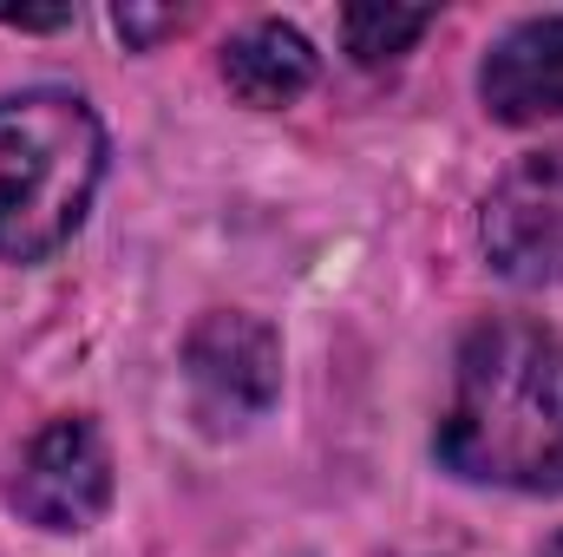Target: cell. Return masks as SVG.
<instances>
[{
	"instance_id": "cell-1",
	"label": "cell",
	"mask_w": 563,
	"mask_h": 557,
	"mask_svg": "<svg viewBox=\"0 0 563 557\" xmlns=\"http://www.w3.org/2000/svg\"><path fill=\"white\" fill-rule=\"evenodd\" d=\"M439 459L472 485L563 492V341L531 321H485L465 335Z\"/></svg>"
},
{
	"instance_id": "cell-2",
	"label": "cell",
	"mask_w": 563,
	"mask_h": 557,
	"mask_svg": "<svg viewBox=\"0 0 563 557\" xmlns=\"http://www.w3.org/2000/svg\"><path fill=\"white\" fill-rule=\"evenodd\" d=\"M106 171V132L79 92H20L0 99V256H53Z\"/></svg>"
},
{
	"instance_id": "cell-3",
	"label": "cell",
	"mask_w": 563,
	"mask_h": 557,
	"mask_svg": "<svg viewBox=\"0 0 563 557\" xmlns=\"http://www.w3.org/2000/svg\"><path fill=\"white\" fill-rule=\"evenodd\" d=\"M478 237L505 282H525V288L563 282V144L518 157L498 177V190L485 197Z\"/></svg>"
},
{
	"instance_id": "cell-4",
	"label": "cell",
	"mask_w": 563,
	"mask_h": 557,
	"mask_svg": "<svg viewBox=\"0 0 563 557\" xmlns=\"http://www.w3.org/2000/svg\"><path fill=\"white\" fill-rule=\"evenodd\" d=\"M13 512L40 532H86L112 505V452L92 419H53L33 433L13 485Z\"/></svg>"
},
{
	"instance_id": "cell-5",
	"label": "cell",
	"mask_w": 563,
	"mask_h": 557,
	"mask_svg": "<svg viewBox=\"0 0 563 557\" xmlns=\"http://www.w3.org/2000/svg\"><path fill=\"white\" fill-rule=\"evenodd\" d=\"M184 368H190V387L203 401V414L217 419H256L276 401L282 381V348L269 335V321L256 315H203L184 341Z\"/></svg>"
},
{
	"instance_id": "cell-6",
	"label": "cell",
	"mask_w": 563,
	"mask_h": 557,
	"mask_svg": "<svg viewBox=\"0 0 563 557\" xmlns=\"http://www.w3.org/2000/svg\"><path fill=\"white\" fill-rule=\"evenodd\" d=\"M478 92H485V112L505 119V125L558 119L563 112V13L511 26V33L485 53Z\"/></svg>"
},
{
	"instance_id": "cell-7",
	"label": "cell",
	"mask_w": 563,
	"mask_h": 557,
	"mask_svg": "<svg viewBox=\"0 0 563 557\" xmlns=\"http://www.w3.org/2000/svg\"><path fill=\"white\" fill-rule=\"evenodd\" d=\"M223 79L243 106H288L314 86V46L295 26L263 20V26H250L243 40L223 46Z\"/></svg>"
},
{
	"instance_id": "cell-8",
	"label": "cell",
	"mask_w": 563,
	"mask_h": 557,
	"mask_svg": "<svg viewBox=\"0 0 563 557\" xmlns=\"http://www.w3.org/2000/svg\"><path fill=\"white\" fill-rule=\"evenodd\" d=\"M432 26L426 7H347L341 13V33H347V53L361 66H380V59H400L413 40Z\"/></svg>"
},
{
	"instance_id": "cell-9",
	"label": "cell",
	"mask_w": 563,
	"mask_h": 557,
	"mask_svg": "<svg viewBox=\"0 0 563 557\" xmlns=\"http://www.w3.org/2000/svg\"><path fill=\"white\" fill-rule=\"evenodd\" d=\"M112 20H119V33H125V40H157V33H164V26H177L184 13H139V7H119Z\"/></svg>"
},
{
	"instance_id": "cell-10",
	"label": "cell",
	"mask_w": 563,
	"mask_h": 557,
	"mask_svg": "<svg viewBox=\"0 0 563 557\" xmlns=\"http://www.w3.org/2000/svg\"><path fill=\"white\" fill-rule=\"evenodd\" d=\"M544 557H563V532H558V538H551V545H544Z\"/></svg>"
}]
</instances>
